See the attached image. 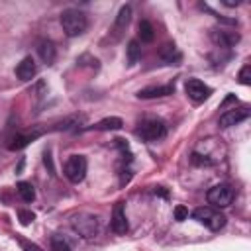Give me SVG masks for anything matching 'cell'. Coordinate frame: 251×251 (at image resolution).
<instances>
[{"label":"cell","instance_id":"1","mask_svg":"<svg viewBox=\"0 0 251 251\" xmlns=\"http://www.w3.org/2000/svg\"><path fill=\"white\" fill-rule=\"evenodd\" d=\"M61 25H63V31L69 35V37H76L80 33L86 31L88 27V20H86V14L80 12V10H75V8H69L61 14Z\"/></svg>","mask_w":251,"mask_h":251},{"label":"cell","instance_id":"24","mask_svg":"<svg viewBox=\"0 0 251 251\" xmlns=\"http://www.w3.org/2000/svg\"><path fill=\"white\" fill-rule=\"evenodd\" d=\"M188 218V210L184 208V206H176L175 208V220L176 222H182V220H186Z\"/></svg>","mask_w":251,"mask_h":251},{"label":"cell","instance_id":"6","mask_svg":"<svg viewBox=\"0 0 251 251\" xmlns=\"http://www.w3.org/2000/svg\"><path fill=\"white\" fill-rule=\"evenodd\" d=\"M73 229L80 235V237H92L96 235V229H98V224H96V218L94 216H88V214H80L73 220Z\"/></svg>","mask_w":251,"mask_h":251},{"label":"cell","instance_id":"10","mask_svg":"<svg viewBox=\"0 0 251 251\" xmlns=\"http://www.w3.org/2000/svg\"><path fill=\"white\" fill-rule=\"evenodd\" d=\"M35 63H33V59L31 57H25V59H22L20 63H18V67H16V76L20 78V80H31L33 76H35Z\"/></svg>","mask_w":251,"mask_h":251},{"label":"cell","instance_id":"17","mask_svg":"<svg viewBox=\"0 0 251 251\" xmlns=\"http://www.w3.org/2000/svg\"><path fill=\"white\" fill-rule=\"evenodd\" d=\"M129 20H131V8H129V6H122V8H120V12H118V18H116L114 31H118V33H120V29L127 27Z\"/></svg>","mask_w":251,"mask_h":251},{"label":"cell","instance_id":"9","mask_svg":"<svg viewBox=\"0 0 251 251\" xmlns=\"http://www.w3.org/2000/svg\"><path fill=\"white\" fill-rule=\"evenodd\" d=\"M247 116H249V110L247 108H231V110H226L220 116V126L222 127H231V126L243 122Z\"/></svg>","mask_w":251,"mask_h":251},{"label":"cell","instance_id":"22","mask_svg":"<svg viewBox=\"0 0 251 251\" xmlns=\"http://www.w3.org/2000/svg\"><path fill=\"white\" fill-rule=\"evenodd\" d=\"M239 82L241 84H251V65H243V69L239 71Z\"/></svg>","mask_w":251,"mask_h":251},{"label":"cell","instance_id":"12","mask_svg":"<svg viewBox=\"0 0 251 251\" xmlns=\"http://www.w3.org/2000/svg\"><path fill=\"white\" fill-rule=\"evenodd\" d=\"M212 37H214V41H216L218 45H222V47H231V45H235V43L239 41V33H237V31H224V29H218V31L212 33Z\"/></svg>","mask_w":251,"mask_h":251},{"label":"cell","instance_id":"23","mask_svg":"<svg viewBox=\"0 0 251 251\" xmlns=\"http://www.w3.org/2000/svg\"><path fill=\"white\" fill-rule=\"evenodd\" d=\"M18 216H20V222L24 224V226H27V224H31L33 222V212H29V210H20L18 212Z\"/></svg>","mask_w":251,"mask_h":251},{"label":"cell","instance_id":"21","mask_svg":"<svg viewBox=\"0 0 251 251\" xmlns=\"http://www.w3.org/2000/svg\"><path fill=\"white\" fill-rule=\"evenodd\" d=\"M51 249L53 251H71V243L63 235H55V237H51Z\"/></svg>","mask_w":251,"mask_h":251},{"label":"cell","instance_id":"8","mask_svg":"<svg viewBox=\"0 0 251 251\" xmlns=\"http://www.w3.org/2000/svg\"><path fill=\"white\" fill-rule=\"evenodd\" d=\"M110 227L114 233L122 235L127 231V220H126V212H124V204L118 202L112 210V220H110Z\"/></svg>","mask_w":251,"mask_h":251},{"label":"cell","instance_id":"3","mask_svg":"<svg viewBox=\"0 0 251 251\" xmlns=\"http://www.w3.org/2000/svg\"><path fill=\"white\" fill-rule=\"evenodd\" d=\"M165 133H167V127H165V124H163L161 120H157V118H147V120H143V122L139 124V127H137V135H139L141 139H145V141H157V139L165 137Z\"/></svg>","mask_w":251,"mask_h":251},{"label":"cell","instance_id":"25","mask_svg":"<svg viewBox=\"0 0 251 251\" xmlns=\"http://www.w3.org/2000/svg\"><path fill=\"white\" fill-rule=\"evenodd\" d=\"M25 251H41V249L35 247V245H25Z\"/></svg>","mask_w":251,"mask_h":251},{"label":"cell","instance_id":"20","mask_svg":"<svg viewBox=\"0 0 251 251\" xmlns=\"http://www.w3.org/2000/svg\"><path fill=\"white\" fill-rule=\"evenodd\" d=\"M18 194H20V198H22L24 202H31V200L35 198V190H33L31 182H25V180L18 182Z\"/></svg>","mask_w":251,"mask_h":251},{"label":"cell","instance_id":"19","mask_svg":"<svg viewBox=\"0 0 251 251\" xmlns=\"http://www.w3.org/2000/svg\"><path fill=\"white\" fill-rule=\"evenodd\" d=\"M139 59H141L139 41H137V39H131V41L127 43V63H129V65H135Z\"/></svg>","mask_w":251,"mask_h":251},{"label":"cell","instance_id":"11","mask_svg":"<svg viewBox=\"0 0 251 251\" xmlns=\"http://www.w3.org/2000/svg\"><path fill=\"white\" fill-rule=\"evenodd\" d=\"M173 92H175V86H173V84H165V86H147V88L139 90V92H137V96H139V98L149 100V98L169 96V94H173Z\"/></svg>","mask_w":251,"mask_h":251},{"label":"cell","instance_id":"16","mask_svg":"<svg viewBox=\"0 0 251 251\" xmlns=\"http://www.w3.org/2000/svg\"><path fill=\"white\" fill-rule=\"evenodd\" d=\"M124 126V122L120 120V118H104V120H100L98 124H94L92 127L94 129H98V131H110V129H120Z\"/></svg>","mask_w":251,"mask_h":251},{"label":"cell","instance_id":"7","mask_svg":"<svg viewBox=\"0 0 251 251\" xmlns=\"http://www.w3.org/2000/svg\"><path fill=\"white\" fill-rule=\"evenodd\" d=\"M184 90H186V94H188V98L192 100V102H204L208 96H210V86H206L202 80H198V78H190V80H186V84H184Z\"/></svg>","mask_w":251,"mask_h":251},{"label":"cell","instance_id":"15","mask_svg":"<svg viewBox=\"0 0 251 251\" xmlns=\"http://www.w3.org/2000/svg\"><path fill=\"white\" fill-rule=\"evenodd\" d=\"M159 57H161L165 63H176V61H180V51L176 49L175 43H165V45L159 49Z\"/></svg>","mask_w":251,"mask_h":251},{"label":"cell","instance_id":"5","mask_svg":"<svg viewBox=\"0 0 251 251\" xmlns=\"http://www.w3.org/2000/svg\"><path fill=\"white\" fill-rule=\"evenodd\" d=\"M206 198L214 208H226L233 200V188L229 184H216L208 190Z\"/></svg>","mask_w":251,"mask_h":251},{"label":"cell","instance_id":"2","mask_svg":"<svg viewBox=\"0 0 251 251\" xmlns=\"http://www.w3.org/2000/svg\"><path fill=\"white\" fill-rule=\"evenodd\" d=\"M192 216H194V220H198L200 224H204V226H206L208 229H212V231H220V229L226 226V216L220 214V212L214 210V208H208V206L196 208V210L192 212Z\"/></svg>","mask_w":251,"mask_h":251},{"label":"cell","instance_id":"4","mask_svg":"<svg viewBox=\"0 0 251 251\" xmlns=\"http://www.w3.org/2000/svg\"><path fill=\"white\" fill-rule=\"evenodd\" d=\"M86 169H88V163L84 155H71L69 161L65 163V176L76 184L86 176Z\"/></svg>","mask_w":251,"mask_h":251},{"label":"cell","instance_id":"13","mask_svg":"<svg viewBox=\"0 0 251 251\" xmlns=\"http://www.w3.org/2000/svg\"><path fill=\"white\" fill-rule=\"evenodd\" d=\"M37 53H39L41 61H43V63H47V65H51V63L55 61V55H57L53 41H47V39L39 41V45H37Z\"/></svg>","mask_w":251,"mask_h":251},{"label":"cell","instance_id":"18","mask_svg":"<svg viewBox=\"0 0 251 251\" xmlns=\"http://www.w3.org/2000/svg\"><path fill=\"white\" fill-rule=\"evenodd\" d=\"M153 37H155V29H153L151 22H149V20H141V22H139V39H141L143 43H151Z\"/></svg>","mask_w":251,"mask_h":251},{"label":"cell","instance_id":"14","mask_svg":"<svg viewBox=\"0 0 251 251\" xmlns=\"http://www.w3.org/2000/svg\"><path fill=\"white\" fill-rule=\"evenodd\" d=\"M39 133H41V131H33V133H18V135H14V137H12V141L8 143V149H10V151L24 149V147H25L29 141H33Z\"/></svg>","mask_w":251,"mask_h":251}]
</instances>
